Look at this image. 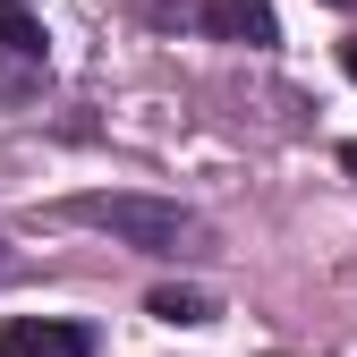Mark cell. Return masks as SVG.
Here are the masks:
<instances>
[{"mask_svg": "<svg viewBox=\"0 0 357 357\" xmlns=\"http://www.w3.org/2000/svg\"><path fill=\"white\" fill-rule=\"evenodd\" d=\"M0 357H94V332L85 324H34V315H17V324H0Z\"/></svg>", "mask_w": 357, "mask_h": 357, "instance_id": "7a4b0ae2", "label": "cell"}, {"mask_svg": "<svg viewBox=\"0 0 357 357\" xmlns=\"http://www.w3.org/2000/svg\"><path fill=\"white\" fill-rule=\"evenodd\" d=\"M340 170H349V178H357V137H349V145H340Z\"/></svg>", "mask_w": 357, "mask_h": 357, "instance_id": "52a82bcc", "label": "cell"}, {"mask_svg": "<svg viewBox=\"0 0 357 357\" xmlns=\"http://www.w3.org/2000/svg\"><path fill=\"white\" fill-rule=\"evenodd\" d=\"M340 68H349V77H357V34H349V43H340Z\"/></svg>", "mask_w": 357, "mask_h": 357, "instance_id": "8992f818", "label": "cell"}, {"mask_svg": "<svg viewBox=\"0 0 357 357\" xmlns=\"http://www.w3.org/2000/svg\"><path fill=\"white\" fill-rule=\"evenodd\" d=\"M324 9H357V0H324Z\"/></svg>", "mask_w": 357, "mask_h": 357, "instance_id": "ba28073f", "label": "cell"}, {"mask_svg": "<svg viewBox=\"0 0 357 357\" xmlns=\"http://www.w3.org/2000/svg\"><path fill=\"white\" fill-rule=\"evenodd\" d=\"M0 60H43V17L26 0H0Z\"/></svg>", "mask_w": 357, "mask_h": 357, "instance_id": "277c9868", "label": "cell"}, {"mask_svg": "<svg viewBox=\"0 0 357 357\" xmlns=\"http://www.w3.org/2000/svg\"><path fill=\"white\" fill-rule=\"evenodd\" d=\"M68 213L94 221V230L137 238V247H178V238H188V213H178V204H153V196H77Z\"/></svg>", "mask_w": 357, "mask_h": 357, "instance_id": "6da1fadb", "label": "cell"}, {"mask_svg": "<svg viewBox=\"0 0 357 357\" xmlns=\"http://www.w3.org/2000/svg\"><path fill=\"white\" fill-rule=\"evenodd\" d=\"M145 306H153L162 324H213V298H204V289H153Z\"/></svg>", "mask_w": 357, "mask_h": 357, "instance_id": "5b68a950", "label": "cell"}, {"mask_svg": "<svg viewBox=\"0 0 357 357\" xmlns=\"http://www.w3.org/2000/svg\"><path fill=\"white\" fill-rule=\"evenodd\" d=\"M196 17H204V34H221V43H247V52L281 43V17L264 9V0H196Z\"/></svg>", "mask_w": 357, "mask_h": 357, "instance_id": "3957f363", "label": "cell"}]
</instances>
